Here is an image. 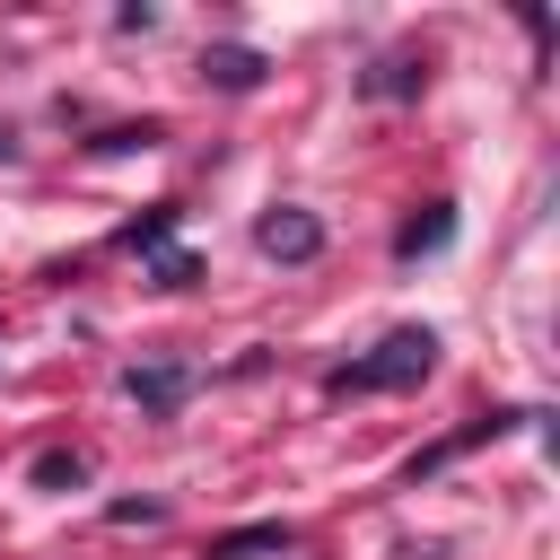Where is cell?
<instances>
[{"instance_id": "cell-1", "label": "cell", "mask_w": 560, "mask_h": 560, "mask_svg": "<svg viewBox=\"0 0 560 560\" xmlns=\"http://www.w3.org/2000/svg\"><path fill=\"white\" fill-rule=\"evenodd\" d=\"M429 368H438V332H429V324H394L368 359L332 368L324 385H332V394H402V385H420Z\"/></svg>"}, {"instance_id": "cell-2", "label": "cell", "mask_w": 560, "mask_h": 560, "mask_svg": "<svg viewBox=\"0 0 560 560\" xmlns=\"http://www.w3.org/2000/svg\"><path fill=\"white\" fill-rule=\"evenodd\" d=\"M254 245H262L271 262H315V254H324V219L280 201V210H262V219H254Z\"/></svg>"}, {"instance_id": "cell-3", "label": "cell", "mask_w": 560, "mask_h": 560, "mask_svg": "<svg viewBox=\"0 0 560 560\" xmlns=\"http://www.w3.org/2000/svg\"><path fill=\"white\" fill-rule=\"evenodd\" d=\"M271 79V61L254 52V44H201V88H219V96H254Z\"/></svg>"}, {"instance_id": "cell-4", "label": "cell", "mask_w": 560, "mask_h": 560, "mask_svg": "<svg viewBox=\"0 0 560 560\" xmlns=\"http://www.w3.org/2000/svg\"><path fill=\"white\" fill-rule=\"evenodd\" d=\"M122 394L140 402V411H184V394H192V368H175V359H140V368H122Z\"/></svg>"}, {"instance_id": "cell-5", "label": "cell", "mask_w": 560, "mask_h": 560, "mask_svg": "<svg viewBox=\"0 0 560 560\" xmlns=\"http://www.w3.org/2000/svg\"><path fill=\"white\" fill-rule=\"evenodd\" d=\"M516 420H525V411H481L472 429H455V438H438V446H420V455H411V481H420V472H438V464H455L464 446H481V438H499V429H516Z\"/></svg>"}, {"instance_id": "cell-6", "label": "cell", "mask_w": 560, "mask_h": 560, "mask_svg": "<svg viewBox=\"0 0 560 560\" xmlns=\"http://www.w3.org/2000/svg\"><path fill=\"white\" fill-rule=\"evenodd\" d=\"M359 88H368V96H385V105H402V96H420V88H429V61H420V52H385Z\"/></svg>"}, {"instance_id": "cell-7", "label": "cell", "mask_w": 560, "mask_h": 560, "mask_svg": "<svg viewBox=\"0 0 560 560\" xmlns=\"http://www.w3.org/2000/svg\"><path fill=\"white\" fill-rule=\"evenodd\" d=\"M262 551H289V525H280V516H262V525H228V534H210V560H262Z\"/></svg>"}, {"instance_id": "cell-8", "label": "cell", "mask_w": 560, "mask_h": 560, "mask_svg": "<svg viewBox=\"0 0 560 560\" xmlns=\"http://www.w3.org/2000/svg\"><path fill=\"white\" fill-rule=\"evenodd\" d=\"M446 236H455V201H429V210L394 236V254H402V262H420V254H446Z\"/></svg>"}, {"instance_id": "cell-9", "label": "cell", "mask_w": 560, "mask_h": 560, "mask_svg": "<svg viewBox=\"0 0 560 560\" xmlns=\"http://www.w3.org/2000/svg\"><path fill=\"white\" fill-rule=\"evenodd\" d=\"M26 481H35V490H79V481H88V455H70V446H44V455L26 464Z\"/></svg>"}, {"instance_id": "cell-10", "label": "cell", "mask_w": 560, "mask_h": 560, "mask_svg": "<svg viewBox=\"0 0 560 560\" xmlns=\"http://www.w3.org/2000/svg\"><path fill=\"white\" fill-rule=\"evenodd\" d=\"M158 140H166V122H114V131H96L88 149H96V158H131V149H158Z\"/></svg>"}, {"instance_id": "cell-11", "label": "cell", "mask_w": 560, "mask_h": 560, "mask_svg": "<svg viewBox=\"0 0 560 560\" xmlns=\"http://www.w3.org/2000/svg\"><path fill=\"white\" fill-rule=\"evenodd\" d=\"M166 236H175V210H166V201H158V210H140V219L122 228V245H131V254H166Z\"/></svg>"}, {"instance_id": "cell-12", "label": "cell", "mask_w": 560, "mask_h": 560, "mask_svg": "<svg viewBox=\"0 0 560 560\" xmlns=\"http://www.w3.org/2000/svg\"><path fill=\"white\" fill-rule=\"evenodd\" d=\"M192 280H201V262H192V254H175V245H166V254H158V289H192Z\"/></svg>"}, {"instance_id": "cell-13", "label": "cell", "mask_w": 560, "mask_h": 560, "mask_svg": "<svg viewBox=\"0 0 560 560\" xmlns=\"http://www.w3.org/2000/svg\"><path fill=\"white\" fill-rule=\"evenodd\" d=\"M114 26H122V35H149V26H158V9H149V0H122V9H114Z\"/></svg>"}, {"instance_id": "cell-14", "label": "cell", "mask_w": 560, "mask_h": 560, "mask_svg": "<svg viewBox=\"0 0 560 560\" xmlns=\"http://www.w3.org/2000/svg\"><path fill=\"white\" fill-rule=\"evenodd\" d=\"M158 516H166L158 499H114V525H158Z\"/></svg>"}, {"instance_id": "cell-15", "label": "cell", "mask_w": 560, "mask_h": 560, "mask_svg": "<svg viewBox=\"0 0 560 560\" xmlns=\"http://www.w3.org/2000/svg\"><path fill=\"white\" fill-rule=\"evenodd\" d=\"M0 166H18V131L9 122H0Z\"/></svg>"}]
</instances>
